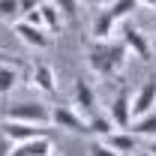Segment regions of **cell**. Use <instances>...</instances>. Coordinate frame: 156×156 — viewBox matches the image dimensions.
I'll use <instances>...</instances> for the list:
<instances>
[{"label":"cell","mask_w":156,"mask_h":156,"mask_svg":"<svg viewBox=\"0 0 156 156\" xmlns=\"http://www.w3.org/2000/svg\"><path fill=\"white\" fill-rule=\"evenodd\" d=\"M54 6L60 9V15L66 21H75L78 18V0H51Z\"/></svg>","instance_id":"cell-19"},{"label":"cell","mask_w":156,"mask_h":156,"mask_svg":"<svg viewBox=\"0 0 156 156\" xmlns=\"http://www.w3.org/2000/svg\"><path fill=\"white\" fill-rule=\"evenodd\" d=\"M0 132L9 138L12 144H18V141H27V138L45 135V126H39V123H24V120H6V123H0Z\"/></svg>","instance_id":"cell-6"},{"label":"cell","mask_w":156,"mask_h":156,"mask_svg":"<svg viewBox=\"0 0 156 156\" xmlns=\"http://www.w3.org/2000/svg\"><path fill=\"white\" fill-rule=\"evenodd\" d=\"M21 15V6H18V0H0V18H6V21H15Z\"/></svg>","instance_id":"cell-20"},{"label":"cell","mask_w":156,"mask_h":156,"mask_svg":"<svg viewBox=\"0 0 156 156\" xmlns=\"http://www.w3.org/2000/svg\"><path fill=\"white\" fill-rule=\"evenodd\" d=\"M24 21H27V24H36V27H42V18H39V9H33V12H24Z\"/></svg>","instance_id":"cell-23"},{"label":"cell","mask_w":156,"mask_h":156,"mask_svg":"<svg viewBox=\"0 0 156 156\" xmlns=\"http://www.w3.org/2000/svg\"><path fill=\"white\" fill-rule=\"evenodd\" d=\"M48 156H60V153H54V150H51V153H48Z\"/></svg>","instance_id":"cell-29"},{"label":"cell","mask_w":156,"mask_h":156,"mask_svg":"<svg viewBox=\"0 0 156 156\" xmlns=\"http://www.w3.org/2000/svg\"><path fill=\"white\" fill-rule=\"evenodd\" d=\"M138 3H144V6H156V0H138Z\"/></svg>","instance_id":"cell-26"},{"label":"cell","mask_w":156,"mask_h":156,"mask_svg":"<svg viewBox=\"0 0 156 156\" xmlns=\"http://www.w3.org/2000/svg\"><path fill=\"white\" fill-rule=\"evenodd\" d=\"M9 150H12V141H9V138H6L3 132H0V156H6Z\"/></svg>","instance_id":"cell-24"},{"label":"cell","mask_w":156,"mask_h":156,"mask_svg":"<svg viewBox=\"0 0 156 156\" xmlns=\"http://www.w3.org/2000/svg\"><path fill=\"white\" fill-rule=\"evenodd\" d=\"M84 3H90V6H99V3H102V0H84Z\"/></svg>","instance_id":"cell-27"},{"label":"cell","mask_w":156,"mask_h":156,"mask_svg":"<svg viewBox=\"0 0 156 156\" xmlns=\"http://www.w3.org/2000/svg\"><path fill=\"white\" fill-rule=\"evenodd\" d=\"M51 150H54V147H51V138L48 135H36V138H27V141L12 144V150L6 156H48Z\"/></svg>","instance_id":"cell-8"},{"label":"cell","mask_w":156,"mask_h":156,"mask_svg":"<svg viewBox=\"0 0 156 156\" xmlns=\"http://www.w3.org/2000/svg\"><path fill=\"white\" fill-rule=\"evenodd\" d=\"M72 93H75V105H78V114L84 117H93L96 114V93H93V87L84 81V78H78L75 87H72Z\"/></svg>","instance_id":"cell-9"},{"label":"cell","mask_w":156,"mask_h":156,"mask_svg":"<svg viewBox=\"0 0 156 156\" xmlns=\"http://www.w3.org/2000/svg\"><path fill=\"white\" fill-rule=\"evenodd\" d=\"M30 84L39 87L42 93H48V96L57 93V78H54V69H51L48 63H36V66H33V72H30Z\"/></svg>","instance_id":"cell-11"},{"label":"cell","mask_w":156,"mask_h":156,"mask_svg":"<svg viewBox=\"0 0 156 156\" xmlns=\"http://www.w3.org/2000/svg\"><path fill=\"white\" fill-rule=\"evenodd\" d=\"M90 156H120V153H114V150L99 138V141H93V147H90Z\"/></svg>","instance_id":"cell-21"},{"label":"cell","mask_w":156,"mask_h":156,"mask_svg":"<svg viewBox=\"0 0 156 156\" xmlns=\"http://www.w3.org/2000/svg\"><path fill=\"white\" fill-rule=\"evenodd\" d=\"M102 141H105L114 153H120V156H129V153L138 150V135H132V132H108Z\"/></svg>","instance_id":"cell-12"},{"label":"cell","mask_w":156,"mask_h":156,"mask_svg":"<svg viewBox=\"0 0 156 156\" xmlns=\"http://www.w3.org/2000/svg\"><path fill=\"white\" fill-rule=\"evenodd\" d=\"M129 126H132L129 132L138 135V138H156V108L147 111V114H141V117H132Z\"/></svg>","instance_id":"cell-14"},{"label":"cell","mask_w":156,"mask_h":156,"mask_svg":"<svg viewBox=\"0 0 156 156\" xmlns=\"http://www.w3.org/2000/svg\"><path fill=\"white\" fill-rule=\"evenodd\" d=\"M39 18H42V27H45L48 33H57L60 27H63V15H60V9L51 0H42V3H39Z\"/></svg>","instance_id":"cell-13"},{"label":"cell","mask_w":156,"mask_h":156,"mask_svg":"<svg viewBox=\"0 0 156 156\" xmlns=\"http://www.w3.org/2000/svg\"><path fill=\"white\" fill-rule=\"evenodd\" d=\"M90 69L99 72L102 78H114L123 66H126V60H129V48L123 45V42H111V39H105V42H96L93 48H90Z\"/></svg>","instance_id":"cell-1"},{"label":"cell","mask_w":156,"mask_h":156,"mask_svg":"<svg viewBox=\"0 0 156 156\" xmlns=\"http://www.w3.org/2000/svg\"><path fill=\"white\" fill-rule=\"evenodd\" d=\"M48 117H51V108L42 102H18V105L6 108V120H24V123L48 126Z\"/></svg>","instance_id":"cell-2"},{"label":"cell","mask_w":156,"mask_h":156,"mask_svg":"<svg viewBox=\"0 0 156 156\" xmlns=\"http://www.w3.org/2000/svg\"><path fill=\"white\" fill-rule=\"evenodd\" d=\"M123 45L129 48V54H135L138 60H153V48H150V39L144 36V30H138L132 24L123 27Z\"/></svg>","instance_id":"cell-5"},{"label":"cell","mask_w":156,"mask_h":156,"mask_svg":"<svg viewBox=\"0 0 156 156\" xmlns=\"http://www.w3.org/2000/svg\"><path fill=\"white\" fill-rule=\"evenodd\" d=\"M138 6V0H114L111 6H108V12H111V18L114 21H123L132 15V9Z\"/></svg>","instance_id":"cell-18"},{"label":"cell","mask_w":156,"mask_h":156,"mask_svg":"<svg viewBox=\"0 0 156 156\" xmlns=\"http://www.w3.org/2000/svg\"><path fill=\"white\" fill-rule=\"evenodd\" d=\"M129 90L126 87H120V93L114 96L111 102V123H114L117 129H129V123H132V111H129Z\"/></svg>","instance_id":"cell-10"},{"label":"cell","mask_w":156,"mask_h":156,"mask_svg":"<svg viewBox=\"0 0 156 156\" xmlns=\"http://www.w3.org/2000/svg\"><path fill=\"white\" fill-rule=\"evenodd\" d=\"M48 123H54L57 129H66V132H75V135H87V120L69 105H54Z\"/></svg>","instance_id":"cell-3"},{"label":"cell","mask_w":156,"mask_h":156,"mask_svg":"<svg viewBox=\"0 0 156 156\" xmlns=\"http://www.w3.org/2000/svg\"><path fill=\"white\" fill-rule=\"evenodd\" d=\"M129 156H153V153H150V150H144V153H141V150H135V153H129Z\"/></svg>","instance_id":"cell-25"},{"label":"cell","mask_w":156,"mask_h":156,"mask_svg":"<svg viewBox=\"0 0 156 156\" xmlns=\"http://www.w3.org/2000/svg\"><path fill=\"white\" fill-rule=\"evenodd\" d=\"M114 24H117V21L111 18V12H108V9H105V12H99L96 18H93L90 36L96 39V42H105V39H111V33H114Z\"/></svg>","instance_id":"cell-15"},{"label":"cell","mask_w":156,"mask_h":156,"mask_svg":"<svg viewBox=\"0 0 156 156\" xmlns=\"http://www.w3.org/2000/svg\"><path fill=\"white\" fill-rule=\"evenodd\" d=\"M18 84V69L12 63H0V96H9Z\"/></svg>","instance_id":"cell-16"},{"label":"cell","mask_w":156,"mask_h":156,"mask_svg":"<svg viewBox=\"0 0 156 156\" xmlns=\"http://www.w3.org/2000/svg\"><path fill=\"white\" fill-rule=\"evenodd\" d=\"M153 108H156V75H150L138 87V93L129 99V111H132V117H141Z\"/></svg>","instance_id":"cell-4"},{"label":"cell","mask_w":156,"mask_h":156,"mask_svg":"<svg viewBox=\"0 0 156 156\" xmlns=\"http://www.w3.org/2000/svg\"><path fill=\"white\" fill-rule=\"evenodd\" d=\"M150 153H153V156H156V141H153V144H150Z\"/></svg>","instance_id":"cell-28"},{"label":"cell","mask_w":156,"mask_h":156,"mask_svg":"<svg viewBox=\"0 0 156 156\" xmlns=\"http://www.w3.org/2000/svg\"><path fill=\"white\" fill-rule=\"evenodd\" d=\"M15 33H18V39H21V42H27L30 48H39V51L51 48V36H48L45 27L27 24V21H15Z\"/></svg>","instance_id":"cell-7"},{"label":"cell","mask_w":156,"mask_h":156,"mask_svg":"<svg viewBox=\"0 0 156 156\" xmlns=\"http://www.w3.org/2000/svg\"><path fill=\"white\" fill-rule=\"evenodd\" d=\"M39 3H42V0H18L21 15H24V12H33V9H39Z\"/></svg>","instance_id":"cell-22"},{"label":"cell","mask_w":156,"mask_h":156,"mask_svg":"<svg viewBox=\"0 0 156 156\" xmlns=\"http://www.w3.org/2000/svg\"><path fill=\"white\" fill-rule=\"evenodd\" d=\"M108 132H114V123H111V117H105V114H93V117H87V135H99V138H105Z\"/></svg>","instance_id":"cell-17"}]
</instances>
